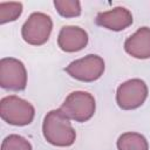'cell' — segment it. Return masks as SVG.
<instances>
[{
  "label": "cell",
  "mask_w": 150,
  "mask_h": 150,
  "mask_svg": "<svg viewBox=\"0 0 150 150\" xmlns=\"http://www.w3.org/2000/svg\"><path fill=\"white\" fill-rule=\"evenodd\" d=\"M42 132L45 139L55 146H70L76 138V132L69 118L61 109H54L47 112L43 118Z\"/></svg>",
  "instance_id": "cell-1"
},
{
  "label": "cell",
  "mask_w": 150,
  "mask_h": 150,
  "mask_svg": "<svg viewBox=\"0 0 150 150\" xmlns=\"http://www.w3.org/2000/svg\"><path fill=\"white\" fill-rule=\"evenodd\" d=\"M0 115L8 124L22 127L33 122L35 109L28 101L16 95H8L0 101Z\"/></svg>",
  "instance_id": "cell-2"
},
{
  "label": "cell",
  "mask_w": 150,
  "mask_h": 150,
  "mask_svg": "<svg viewBox=\"0 0 150 150\" xmlns=\"http://www.w3.org/2000/svg\"><path fill=\"white\" fill-rule=\"evenodd\" d=\"M60 109L69 120L82 123L89 121L94 116L96 103L91 94L77 90L70 93L66 97Z\"/></svg>",
  "instance_id": "cell-3"
},
{
  "label": "cell",
  "mask_w": 150,
  "mask_h": 150,
  "mask_svg": "<svg viewBox=\"0 0 150 150\" xmlns=\"http://www.w3.org/2000/svg\"><path fill=\"white\" fill-rule=\"evenodd\" d=\"M53 29L52 18L41 12L32 13L21 28L22 39L32 46L46 43Z\"/></svg>",
  "instance_id": "cell-4"
},
{
  "label": "cell",
  "mask_w": 150,
  "mask_h": 150,
  "mask_svg": "<svg viewBox=\"0 0 150 150\" xmlns=\"http://www.w3.org/2000/svg\"><path fill=\"white\" fill-rule=\"evenodd\" d=\"M148 97V86L141 79H131L118 86L116 91L117 105L123 110L141 107Z\"/></svg>",
  "instance_id": "cell-5"
},
{
  "label": "cell",
  "mask_w": 150,
  "mask_h": 150,
  "mask_svg": "<svg viewBox=\"0 0 150 150\" xmlns=\"http://www.w3.org/2000/svg\"><path fill=\"white\" fill-rule=\"evenodd\" d=\"M64 70L73 77L82 82L98 80L104 73V61L101 56L89 54L82 59L70 62Z\"/></svg>",
  "instance_id": "cell-6"
},
{
  "label": "cell",
  "mask_w": 150,
  "mask_h": 150,
  "mask_svg": "<svg viewBox=\"0 0 150 150\" xmlns=\"http://www.w3.org/2000/svg\"><path fill=\"white\" fill-rule=\"evenodd\" d=\"M0 86L4 89L20 91L27 86V70L25 64L14 57L0 60Z\"/></svg>",
  "instance_id": "cell-7"
},
{
  "label": "cell",
  "mask_w": 150,
  "mask_h": 150,
  "mask_svg": "<svg viewBox=\"0 0 150 150\" xmlns=\"http://www.w3.org/2000/svg\"><path fill=\"white\" fill-rule=\"evenodd\" d=\"M57 45L66 53H75L88 45V33L77 26H63L57 36Z\"/></svg>",
  "instance_id": "cell-8"
},
{
  "label": "cell",
  "mask_w": 150,
  "mask_h": 150,
  "mask_svg": "<svg viewBox=\"0 0 150 150\" xmlns=\"http://www.w3.org/2000/svg\"><path fill=\"white\" fill-rule=\"evenodd\" d=\"M95 21L103 28L120 32L132 23V15L130 11L124 7H115L107 12H100Z\"/></svg>",
  "instance_id": "cell-9"
},
{
  "label": "cell",
  "mask_w": 150,
  "mask_h": 150,
  "mask_svg": "<svg viewBox=\"0 0 150 150\" xmlns=\"http://www.w3.org/2000/svg\"><path fill=\"white\" fill-rule=\"evenodd\" d=\"M125 52L135 59L150 57V28L141 27L124 42Z\"/></svg>",
  "instance_id": "cell-10"
},
{
  "label": "cell",
  "mask_w": 150,
  "mask_h": 150,
  "mask_svg": "<svg viewBox=\"0 0 150 150\" xmlns=\"http://www.w3.org/2000/svg\"><path fill=\"white\" fill-rule=\"evenodd\" d=\"M118 150H149L146 138L138 132H124L117 139Z\"/></svg>",
  "instance_id": "cell-11"
},
{
  "label": "cell",
  "mask_w": 150,
  "mask_h": 150,
  "mask_svg": "<svg viewBox=\"0 0 150 150\" xmlns=\"http://www.w3.org/2000/svg\"><path fill=\"white\" fill-rule=\"evenodd\" d=\"M22 13L21 2H0V23L15 21Z\"/></svg>",
  "instance_id": "cell-12"
},
{
  "label": "cell",
  "mask_w": 150,
  "mask_h": 150,
  "mask_svg": "<svg viewBox=\"0 0 150 150\" xmlns=\"http://www.w3.org/2000/svg\"><path fill=\"white\" fill-rule=\"evenodd\" d=\"M54 6L63 18H76L81 14V4L77 0H55Z\"/></svg>",
  "instance_id": "cell-13"
},
{
  "label": "cell",
  "mask_w": 150,
  "mask_h": 150,
  "mask_svg": "<svg viewBox=\"0 0 150 150\" xmlns=\"http://www.w3.org/2000/svg\"><path fill=\"white\" fill-rule=\"evenodd\" d=\"M1 150H33L30 143L20 135H9L4 138Z\"/></svg>",
  "instance_id": "cell-14"
}]
</instances>
